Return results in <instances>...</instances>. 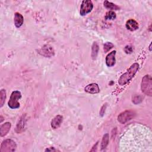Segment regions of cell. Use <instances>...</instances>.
<instances>
[{
    "label": "cell",
    "mask_w": 152,
    "mask_h": 152,
    "mask_svg": "<svg viewBox=\"0 0 152 152\" xmlns=\"http://www.w3.org/2000/svg\"><path fill=\"white\" fill-rule=\"evenodd\" d=\"M139 64L137 62H135L131 65L129 69L124 73L118 80V83L120 86H123L127 84L135 75L139 69Z\"/></svg>",
    "instance_id": "1"
},
{
    "label": "cell",
    "mask_w": 152,
    "mask_h": 152,
    "mask_svg": "<svg viewBox=\"0 0 152 152\" xmlns=\"http://www.w3.org/2000/svg\"><path fill=\"white\" fill-rule=\"evenodd\" d=\"M151 43H150V46H149V50H150V51L151 50Z\"/></svg>",
    "instance_id": "25"
},
{
    "label": "cell",
    "mask_w": 152,
    "mask_h": 152,
    "mask_svg": "<svg viewBox=\"0 0 152 152\" xmlns=\"http://www.w3.org/2000/svg\"><path fill=\"white\" fill-rule=\"evenodd\" d=\"M6 98V91L4 89H2L0 91V107H2L5 103Z\"/></svg>",
    "instance_id": "18"
},
{
    "label": "cell",
    "mask_w": 152,
    "mask_h": 152,
    "mask_svg": "<svg viewBox=\"0 0 152 152\" xmlns=\"http://www.w3.org/2000/svg\"><path fill=\"white\" fill-rule=\"evenodd\" d=\"M56 151V149H55V148L54 147H50V148H46V150H45V151Z\"/></svg>",
    "instance_id": "24"
},
{
    "label": "cell",
    "mask_w": 152,
    "mask_h": 152,
    "mask_svg": "<svg viewBox=\"0 0 152 152\" xmlns=\"http://www.w3.org/2000/svg\"><path fill=\"white\" fill-rule=\"evenodd\" d=\"M116 17V14L114 11H108L105 15V19L106 20H115Z\"/></svg>",
    "instance_id": "19"
},
{
    "label": "cell",
    "mask_w": 152,
    "mask_h": 152,
    "mask_svg": "<svg viewBox=\"0 0 152 152\" xmlns=\"http://www.w3.org/2000/svg\"><path fill=\"white\" fill-rule=\"evenodd\" d=\"M106 106H107V103L104 104L102 106V107H101V109H100V115L101 116H103L104 115V112H105V110H106Z\"/></svg>",
    "instance_id": "23"
},
{
    "label": "cell",
    "mask_w": 152,
    "mask_h": 152,
    "mask_svg": "<svg viewBox=\"0 0 152 152\" xmlns=\"http://www.w3.org/2000/svg\"><path fill=\"white\" fill-rule=\"evenodd\" d=\"M116 50H113L108 53L106 57V64L107 66L111 67L114 66L116 63Z\"/></svg>",
    "instance_id": "8"
},
{
    "label": "cell",
    "mask_w": 152,
    "mask_h": 152,
    "mask_svg": "<svg viewBox=\"0 0 152 152\" xmlns=\"http://www.w3.org/2000/svg\"><path fill=\"white\" fill-rule=\"evenodd\" d=\"M11 123L7 122L5 123H4V124H2L0 128V135L1 137H4L5 135H6L8 132H9L10 128H11Z\"/></svg>",
    "instance_id": "14"
},
{
    "label": "cell",
    "mask_w": 152,
    "mask_h": 152,
    "mask_svg": "<svg viewBox=\"0 0 152 152\" xmlns=\"http://www.w3.org/2000/svg\"><path fill=\"white\" fill-rule=\"evenodd\" d=\"M85 91L90 94H97L100 91V88L97 84L91 83L88 84L84 88Z\"/></svg>",
    "instance_id": "9"
},
{
    "label": "cell",
    "mask_w": 152,
    "mask_h": 152,
    "mask_svg": "<svg viewBox=\"0 0 152 152\" xmlns=\"http://www.w3.org/2000/svg\"><path fill=\"white\" fill-rule=\"evenodd\" d=\"M113 47V43H112L111 42H106L103 45V50L104 52L106 53L108 51H109Z\"/></svg>",
    "instance_id": "20"
},
{
    "label": "cell",
    "mask_w": 152,
    "mask_h": 152,
    "mask_svg": "<svg viewBox=\"0 0 152 152\" xmlns=\"http://www.w3.org/2000/svg\"><path fill=\"white\" fill-rule=\"evenodd\" d=\"M124 51L126 53H131L133 51V48L131 46H129V45H127L124 48Z\"/></svg>",
    "instance_id": "21"
},
{
    "label": "cell",
    "mask_w": 152,
    "mask_h": 152,
    "mask_svg": "<svg viewBox=\"0 0 152 152\" xmlns=\"http://www.w3.org/2000/svg\"><path fill=\"white\" fill-rule=\"evenodd\" d=\"M103 4H104V7L109 10H118L119 9V7H118L117 5H116L112 2H110L108 1H104L103 2Z\"/></svg>",
    "instance_id": "15"
},
{
    "label": "cell",
    "mask_w": 152,
    "mask_h": 152,
    "mask_svg": "<svg viewBox=\"0 0 152 152\" xmlns=\"http://www.w3.org/2000/svg\"><path fill=\"white\" fill-rule=\"evenodd\" d=\"M109 134H105L102 138V140L101 142V148L102 149H104L107 145L109 144Z\"/></svg>",
    "instance_id": "17"
},
{
    "label": "cell",
    "mask_w": 152,
    "mask_h": 152,
    "mask_svg": "<svg viewBox=\"0 0 152 152\" xmlns=\"http://www.w3.org/2000/svg\"><path fill=\"white\" fill-rule=\"evenodd\" d=\"M93 8V4L90 0H84L82 1L80 14L82 16H84L90 13Z\"/></svg>",
    "instance_id": "6"
},
{
    "label": "cell",
    "mask_w": 152,
    "mask_h": 152,
    "mask_svg": "<svg viewBox=\"0 0 152 152\" xmlns=\"http://www.w3.org/2000/svg\"><path fill=\"white\" fill-rule=\"evenodd\" d=\"M21 97V94L20 91L15 90L12 92L10 100L8 102V106L12 109H18L20 107V103H18V100Z\"/></svg>",
    "instance_id": "3"
},
{
    "label": "cell",
    "mask_w": 152,
    "mask_h": 152,
    "mask_svg": "<svg viewBox=\"0 0 152 152\" xmlns=\"http://www.w3.org/2000/svg\"><path fill=\"white\" fill-rule=\"evenodd\" d=\"M26 119L25 116L23 115L20 119V120L18 121L17 124V126L15 127V131L17 133H20L24 130V126L26 124Z\"/></svg>",
    "instance_id": "12"
},
{
    "label": "cell",
    "mask_w": 152,
    "mask_h": 152,
    "mask_svg": "<svg viewBox=\"0 0 152 152\" xmlns=\"http://www.w3.org/2000/svg\"><path fill=\"white\" fill-rule=\"evenodd\" d=\"M135 101H137L135 102V104H137V103H140L141 101H142V98L140 96H135L133 99H132V102H135Z\"/></svg>",
    "instance_id": "22"
},
{
    "label": "cell",
    "mask_w": 152,
    "mask_h": 152,
    "mask_svg": "<svg viewBox=\"0 0 152 152\" xmlns=\"http://www.w3.org/2000/svg\"><path fill=\"white\" fill-rule=\"evenodd\" d=\"M63 121V116L62 115H56V116H55L52 120L51 121V126L52 128L53 129H57L58 128Z\"/></svg>",
    "instance_id": "10"
},
{
    "label": "cell",
    "mask_w": 152,
    "mask_h": 152,
    "mask_svg": "<svg viewBox=\"0 0 152 152\" xmlns=\"http://www.w3.org/2000/svg\"><path fill=\"white\" fill-rule=\"evenodd\" d=\"M1 121H0V122H2V121H3V118H2V116H1Z\"/></svg>",
    "instance_id": "26"
},
{
    "label": "cell",
    "mask_w": 152,
    "mask_h": 152,
    "mask_svg": "<svg viewBox=\"0 0 152 152\" xmlns=\"http://www.w3.org/2000/svg\"><path fill=\"white\" fill-rule=\"evenodd\" d=\"M17 145L15 141L11 139H7L2 141L1 145L0 152L14 151L16 150Z\"/></svg>",
    "instance_id": "4"
},
{
    "label": "cell",
    "mask_w": 152,
    "mask_h": 152,
    "mask_svg": "<svg viewBox=\"0 0 152 152\" xmlns=\"http://www.w3.org/2000/svg\"><path fill=\"white\" fill-rule=\"evenodd\" d=\"M135 115V113L131 110H125L121 113L118 116V121L121 124H125L126 122L132 119Z\"/></svg>",
    "instance_id": "5"
},
{
    "label": "cell",
    "mask_w": 152,
    "mask_h": 152,
    "mask_svg": "<svg viewBox=\"0 0 152 152\" xmlns=\"http://www.w3.org/2000/svg\"><path fill=\"white\" fill-rule=\"evenodd\" d=\"M39 53L46 58H50L55 54L53 47L49 45H45L39 50Z\"/></svg>",
    "instance_id": "7"
},
{
    "label": "cell",
    "mask_w": 152,
    "mask_h": 152,
    "mask_svg": "<svg viewBox=\"0 0 152 152\" xmlns=\"http://www.w3.org/2000/svg\"><path fill=\"white\" fill-rule=\"evenodd\" d=\"M141 88L142 92L148 96H152V79L150 75H145L141 81Z\"/></svg>",
    "instance_id": "2"
},
{
    "label": "cell",
    "mask_w": 152,
    "mask_h": 152,
    "mask_svg": "<svg viewBox=\"0 0 152 152\" xmlns=\"http://www.w3.org/2000/svg\"><path fill=\"white\" fill-rule=\"evenodd\" d=\"M23 21L24 18L23 15L19 12H15L14 18V22L15 27L17 28L20 27L23 25Z\"/></svg>",
    "instance_id": "13"
},
{
    "label": "cell",
    "mask_w": 152,
    "mask_h": 152,
    "mask_svg": "<svg viewBox=\"0 0 152 152\" xmlns=\"http://www.w3.org/2000/svg\"><path fill=\"white\" fill-rule=\"evenodd\" d=\"M125 26L126 28L130 31H135L137 30L139 27L138 23L133 19L128 20L126 21Z\"/></svg>",
    "instance_id": "11"
},
{
    "label": "cell",
    "mask_w": 152,
    "mask_h": 152,
    "mask_svg": "<svg viewBox=\"0 0 152 152\" xmlns=\"http://www.w3.org/2000/svg\"><path fill=\"white\" fill-rule=\"evenodd\" d=\"M99 51V46L96 42H94L91 48V57L93 59H96Z\"/></svg>",
    "instance_id": "16"
}]
</instances>
